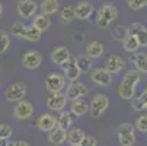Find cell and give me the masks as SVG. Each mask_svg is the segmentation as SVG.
<instances>
[{"instance_id": "5b68a950", "label": "cell", "mask_w": 147, "mask_h": 146, "mask_svg": "<svg viewBox=\"0 0 147 146\" xmlns=\"http://www.w3.org/2000/svg\"><path fill=\"white\" fill-rule=\"evenodd\" d=\"M66 76L61 73H50L45 79V89L50 94H58L66 88Z\"/></svg>"}, {"instance_id": "60d3db41", "label": "cell", "mask_w": 147, "mask_h": 146, "mask_svg": "<svg viewBox=\"0 0 147 146\" xmlns=\"http://www.w3.org/2000/svg\"><path fill=\"white\" fill-rule=\"evenodd\" d=\"M3 16V5H2V2H0V18Z\"/></svg>"}, {"instance_id": "484cf974", "label": "cell", "mask_w": 147, "mask_h": 146, "mask_svg": "<svg viewBox=\"0 0 147 146\" xmlns=\"http://www.w3.org/2000/svg\"><path fill=\"white\" fill-rule=\"evenodd\" d=\"M122 48H124L125 51H128V53L136 54V53H137V50L140 48V43L137 41V38H136L133 34H130V32H128V35L122 39Z\"/></svg>"}, {"instance_id": "836d02e7", "label": "cell", "mask_w": 147, "mask_h": 146, "mask_svg": "<svg viewBox=\"0 0 147 146\" xmlns=\"http://www.w3.org/2000/svg\"><path fill=\"white\" fill-rule=\"evenodd\" d=\"M136 129L140 132V133H147V114H141L136 123H134Z\"/></svg>"}, {"instance_id": "d6986e66", "label": "cell", "mask_w": 147, "mask_h": 146, "mask_svg": "<svg viewBox=\"0 0 147 146\" xmlns=\"http://www.w3.org/2000/svg\"><path fill=\"white\" fill-rule=\"evenodd\" d=\"M74 10H76V18L77 19L86 20L93 13V5L90 2H80L79 5L74 6Z\"/></svg>"}, {"instance_id": "8fae6325", "label": "cell", "mask_w": 147, "mask_h": 146, "mask_svg": "<svg viewBox=\"0 0 147 146\" xmlns=\"http://www.w3.org/2000/svg\"><path fill=\"white\" fill-rule=\"evenodd\" d=\"M35 126L38 127V130L41 132H45L50 133L53 129H55L58 124H57V118L55 115H53L51 113H42L35 121Z\"/></svg>"}, {"instance_id": "ab89813d", "label": "cell", "mask_w": 147, "mask_h": 146, "mask_svg": "<svg viewBox=\"0 0 147 146\" xmlns=\"http://www.w3.org/2000/svg\"><path fill=\"white\" fill-rule=\"evenodd\" d=\"M7 145H9L7 140H0V146H7Z\"/></svg>"}, {"instance_id": "7c38bea8", "label": "cell", "mask_w": 147, "mask_h": 146, "mask_svg": "<svg viewBox=\"0 0 147 146\" xmlns=\"http://www.w3.org/2000/svg\"><path fill=\"white\" fill-rule=\"evenodd\" d=\"M42 63V56H41L39 51L35 50H29L22 56V66L28 70H35L41 66Z\"/></svg>"}, {"instance_id": "7bdbcfd3", "label": "cell", "mask_w": 147, "mask_h": 146, "mask_svg": "<svg viewBox=\"0 0 147 146\" xmlns=\"http://www.w3.org/2000/svg\"><path fill=\"white\" fill-rule=\"evenodd\" d=\"M0 85H2V82H0Z\"/></svg>"}, {"instance_id": "6da1fadb", "label": "cell", "mask_w": 147, "mask_h": 146, "mask_svg": "<svg viewBox=\"0 0 147 146\" xmlns=\"http://www.w3.org/2000/svg\"><path fill=\"white\" fill-rule=\"evenodd\" d=\"M141 73L138 70H128L122 77L119 86H118V95L122 99L133 101L136 98V89L140 83Z\"/></svg>"}, {"instance_id": "3957f363", "label": "cell", "mask_w": 147, "mask_h": 146, "mask_svg": "<svg viewBox=\"0 0 147 146\" xmlns=\"http://www.w3.org/2000/svg\"><path fill=\"white\" fill-rule=\"evenodd\" d=\"M117 137L121 146H134L136 143V126L131 123H122L117 127Z\"/></svg>"}, {"instance_id": "7a4b0ae2", "label": "cell", "mask_w": 147, "mask_h": 146, "mask_svg": "<svg viewBox=\"0 0 147 146\" xmlns=\"http://www.w3.org/2000/svg\"><path fill=\"white\" fill-rule=\"evenodd\" d=\"M118 18V9L112 3H103L98 9V26L100 29H108L111 24Z\"/></svg>"}, {"instance_id": "30bf717a", "label": "cell", "mask_w": 147, "mask_h": 146, "mask_svg": "<svg viewBox=\"0 0 147 146\" xmlns=\"http://www.w3.org/2000/svg\"><path fill=\"white\" fill-rule=\"evenodd\" d=\"M67 96L66 94H50L47 96V107L51 110V111H55V113H61L64 111L66 105H67Z\"/></svg>"}, {"instance_id": "603a6c76", "label": "cell", "mask_w": 147, "mask_h": 146, "mask_svg": "<svg viewBox=\"0 0 147 146\" xmlns=\"http://www.w3.org/2000/svg\"><path fill=\"white\" fill-rule=\"evenodd\" d=\"M131 63L140 73H147V53H136L131 57Z\"/></svg>"}, {"instance_id": "f546056e", "label": "cell", "mask_w": 147, "mask_h": 146, "mask_svg": "<svg viewBox=\"0 0 147 146\" xmlns=\"http://www.w3.org/2000/svg\"><path fill=\"white\" fill-rule=\"evenodd\" d=\"M41 37H42V32H41L38 28H35L34 25L26 26L25 34H24V38H25L26 41H31V43H36V41L41 39Z\"/></svg>"}, {"instance_id": "44dd1931", "label": "cell", "mask_w": 147, "mask_h": 146, "mask_svg": "<svg viewBox=\"0 0 147 146\" xmlns=\"http://www.w3.org/2000/svg\"><path fill=\"white\" fill-rule=\"evenodd\" d=\"M48 140H50L51 145H55V146L63 145L64 142H67V130H64V129H61V127L57 126L55 129H53L48 133Z\"/></svg>"}, {"instance_id": "d4e9b609", "label": "cell", "mask_w": 147, "mask_h": 146, "mask_svg": "<svg viewBox=\"0 0 147 146\" xmlns=\"http://www.w3.org/2000/svg\"><path fill=\"white\" fill-rule=\"evenodd\" d=\"M51 24H53V22H51L50 16H47V15H44V13L36 15V16L34 18V20H32V25H34L35 28H38L41 32H44V31L50 29Z\"/></svg>"}, {"instance_id": "277c9868", "label": "cell", "mask_w": 147, "mask_h": 146, "mask_svg": "<svg viewBox=\"0 0 147 146\" xmlns=\"http://www.w3.org/2000/svg\"><path fill=\"white\" fill-rule=\"evenodd\" d=\"M109 107V98L103 94H96L92 101H90V117L92 118H99L103 115V113L108 110Z\"/></svg>"}, {"instance_id": "8d00e7d4", "label": "cell", "mask_w": 147, "mask_h": 146, "mask_svg": "<svg viewBox=\"0 0 147 146\" xmlns=\"http://www.w3.org/2000/svg\"><path fill=\"white\" fill-rule=\"evenodd\" d=\"M128 29L127 28H125V26H121V25H117L115 28H114V31H112V37H115L117 39H124L125 37H127L128 35Z\"/></svg>"}, {"instance_id": "d590c367", "label": "cell", "mask_w": 147, "mask_h": 146, "mask_svg": "<svg viewBox=\"0 0 147 146\" xmlns=\"http://www.w3.org/2000/svg\"><path fill=\"white\" fill-rule=\"evenodd\" d=\"M127 5L131 10H141L147 7V0H127Z\"/></svg>"}, {"instance_id": "2e32d148", "label": "cell", "mask_w": 147, "mask_h": 146, "mask_svg": "<svg viewBox=\"0 0 147 146\" xmlns=\"http://www.w3.org/2000/svg\"><path fill=\"white\" fill-rule=\"evenodd\" d=\"M70 58H71L70 50L66 45H58V47L53 48V51H51V60H53V63H55L58 66H63L64 63H67Z\"/></svg>"}, {"instance_id": "ffe728a7", "label": "cell", "mask_w": 147, "mask_h": 146, "mask_svg": "<svg viewBox=\"0 0 147 146\" xmlns=\"http://www.w3.org/2000/svg\"><path fill=\"white\" fill-rule=\"evenodd\" d=\"M103 51H105L103 43H100V41H90L86 47L85 56H88L90 60H93V58H99L103 54Z\"/></svg>"}, {"instance_id": "8992f818", "label": "cell", "mask_w": 147, "mask_h": 146, "mask_svg": "<svg viewBox=\"0 0 147 146\" xmlns=\"http://www.w3.org/2000/svg\"><path fill=\"white\" fill-rule=\"evenodd\" d=\"M25 95H26V85L22 82L12 83L5 91V98L9 102H19L25 98Z\"/></svg>"}, {"instance_id": "1f68e13d", "label": "cell", "mask_w": 147, "mask_h": 146, "mask_svg": "<svg viewBox=\"0 0 147 146\" xmlns=\"http://www.w3.org/2000/svg\"><path fill=\"white\" fill-rule=\"evenodd\" d=\"M10 47V38L5 29H0V54H5Z\"/></svg>"}, {"instance_id": "4316f807", "label": "cell", "mask_w": 147, "mask_h": 146, "mask_svg": "<svg viewBox=\"0 0 147 146\" xmlns=\"http://www.w3.org/2000/svg\"><path fill=\"white\" fill-rule=\"evenodd\" d=\"M76 18V10H74V6H66L63 7L61 12H60V20L64 25H70Z\"/></svg>"}, {"instance_id": "74e56055", "label": "cell", "mask_w": 147, "mask_h": 146, "mask_svg": "<svg viewBox=\"0 0 147 146\" xmlns=\"http://www.w3.org/2000/svg\"><path fill=\"white\" fill-rule=\"evenodd\" d=\"M80 146H98V140L95 136H86L85 142H83Z\"/></svg>"}, {"instance_id": "f35d334b", "label": "cell", "mask_w": 147, "mask_h": 146, "mask_svg": "<svg viewBox=\"0 0 147 146\" xmlns=\"http://www.w3.org/2000/svg\"><path fill=\"white\" fill-rule=\"evenodd\" d=\"M7 146H31V145L25 140H13V142H9Z\"/></svg>"}, {"instance_id": "4fadbf2b", "label": "cell", "mask_w": 147, "mask_h": 146, "mask_svg": "<svg viewBox=\"0 0 147 146\" xmlns=\"http://www.w3.org/2000/svg\"><path fill=\"white\" fill-rule=\"evenodd\" d=\"M89 92L88 86L85 85V83H82V82H71L67 91H66V96L69 101H77V99H82L83 96H85L86 94Z\"/></svg>"}, {"instance_id": "d6a6232c", "label": "cell", "mask_w": 147, "mask_h": 146, "mask_svg": "<svg viewBox=\"0 0 147 146\" xmlns=\"http://www.w3.org/2000/svg\"><path fill=\"white\" fill-rule=\"evenodd\" d=\"M25 29H26V25L22 24V22H15L10 28V34L18 37V38H24V34H25Z\"/></svg>"}, {"instance_id": "5bb4252c", "label": "cell", "mask_w": 147, "mask_h": 146, "mask_svg": "<svg viewBox=\"0 0 147 146\" xmlns=\"http://www.w3.org/2000/svg\"><path fill=\"white\" fill-rule=\"evenodd\" d=\"M124 66H125V60L122 58V56H119V54H112V56H109L107 60H105V69H107L111 75H117V73H119L122 69H124Z\"/></svg>"}, {"instance_id": "f1b7e54d", "label": "cell", "mask_w": 147, "mask_h": 146, "mask_svg": "<svg viewBox=\"0 0 147 146\" xmlns=\"http://www.w3.org/2000/svg\"><path fill=\"white\" fill-rule=\"evenodd\" d=\"M131 105H133V108H134L136 111H143V110H146V107H147V86L143 89V92H141L137 98H134V99L131 101Z\"/></svg>"}, {"instance_id": "9c48e42d", "label": "cell", "mask_w": 147, "mask_h": 146, "mask_svg": "<svg viewBox=\"0 0 147 146\" xmlns=\"http://www.w3.org/2000/svg\"><path fill=\"white\" fill-rule=\"evenodd\" d=\"M34 114V104L28 99H22L16 102V105L13 107V115L18 120H28Z\"/></svg>"}, {"instance_id": "83f0119b", "label": "cell", "mask_w": 147, "mask_h": 146, "mask_svg": "<svg viewBox=\"0 0 147 146\" xmlns=\"http://www.w3.org/2000/svg\"><path fill=\"white\" fill-rule=\"evenodd\" d=\"M57 124H58V127L61 129H70L71 127V124H73V115L70 111H61L57 117Z\"/></svg>"}, {"instance_id": "ba28073f", "label": "cell", "mask_w": 147, "mask_h": 146, "mask_svg": "<svg viewBox=\"0 0 147 146\" xmlns=\"http://www.w3.org/2000/svg\"><path fill=\"white\" fill-rule=\"evenodd\" d=\"M90 80L96 86H109L112 83V75L105 67H96L90 72Z\"/></svg>"}, {"instance_id": "ac0fdd59", "label": "cell", "mask_w": 147, "mask_h": 146, "mask_svg": "<svg viewBox=\"0 0 147 146\" xmlns=\"http://www.w3.org/2000/svg\"><path fill=\"white\" fill-rule=\"evenodd\" d=\"M90 110V104L85 99H77V101H73L71 105H70V113L71 115L74 117H83L86 115Z\"/></svg>"}, {"instance_id": "52a82bcc", "label": "cell", "mask_w": 147, "mask_h": 146, "mask_svg": "<svg viewBox=\"0 0 147 146\" xmlns=\"http://www.w3.org/2000/svg\"><path fill=\"white\" fill-rule=\"evenodd\" d=\"M16 12L22 19H29L35 18L38 12V5L35 0H19L16 5Z\"/></svg>"}, {"instance_id": "e575fe53", "label": "cell", "mask_w": 147, "mask_h": 146, "mask_svg": "<svg viewBox=\"0 0 147 146\" xmlns=\"http://www.w3.org/2000/svg\"><path fill=\"white\" fill-rule=\"evenodd\" d=\"M13 134V130L9 124L6 123H0V140H7Z\"/></svg>"}, {"instance_id": "b9f144b4", "label": "cell", "mask_w": 147, "mask_h": 146, "mask_svg": "<svg viewBox=\"0 0 147 146\" xmlns=\"http://www.w3.org/2000/svg\"><path fill=\"white\" fill-rule=\"evenodd\" d=\"M146 111H147V107H146Z\"/></svg>"}, {"instance_id": "cb8c5ba5", "label": "cell", "mask_w": 147, "mask_h": 146, "mask_svg": "<svg viewBox=\"0 0 147 146\" xmlns=\"http://www.w3.org/2000/svg\"><path fill=\"white\" fill-rule=\"evenodd\" d=\"M41 13H44L47 16L55 15L60 10V2L58 0H42V3L39 5Z\"/></svg>"}, {"instance_id": "4dcf8cb0", "label": "cell", "mask_w": 147, "mask_h": 146, "mask_svg": "<svg viewBox=\"0 0 147 146\" xmlns=\"http://www.w3.org/2000/svg\"><path fill=\"white\" fill-rule=\"evenodd\" d=\"M76 60H77V66H79L82 73H88L89 70H93L92 69V60L88 56H79V57H76Z\"/></svg>"}, {"instance_id": "9a60e30c", "label": "cell", "mask_w": 147, "mask_h": 146, "mask_svg": "<svg viewBox=\"0 0 147 146\" xmlns=\"http://www.w3.org/2000/svg\"><path fill=\"white\" fill-rule=\"evenodd\" d=\"M61 67H63V70H64L66 79L70 80V82H76V80L79 79V76L82 75V72H80V69H79V66H77L76 57H71L67 63H64Z\"/></svg>"}, {"instance_id": "e0dca14e", "label": "cell", "mask_w": 147, "mask_h": 146, "mask_svg": "<svg viewBox=\"0 0 147 146\" xmlns=\"http://www.w3.org/2000/svg\"><path fill=\"white\" fill-rule=\"evenodd\" d=\"M130 34H133L137 41L140 43V47H147V28L138 22H134L131 26H130Z\"/></svg>"}, {"instance_id": "7402d4cb", "label": "cell", "mask_w": 147, "mask_h": 146, "mask_svg": "<svg viewBox=\"0 0 147 146\" xmlns=\"http://www.w3.org/2000/svg\"><path fill=\"white\" fill-rule=\"evenodd\" d=\"M86 133L82 129H70L67 133V142L70 146H80L86 139Z\"/></svg>"}]
</instances>
